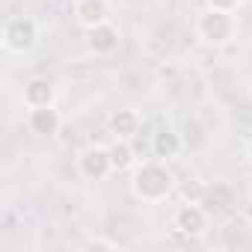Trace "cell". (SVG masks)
Segmentation results:
<instances>
[{"instance_id": "1", "label": "cell", "mask_w": 252, "mask_h": 252, "mask_svg": "<svg viewBox=\"0 0 252 252\" xmlns=\"http://www.w3.org/2000/svg\"><path fill=\"white\" fill-rule=\"evenodd\" d=\"M172 190H175V175L169 172L166 160H146L131 178V193L146 205L166 202Z\"/></svg>"}, {"instance_id": "2", "label": "cell", "mask_w": 252, "mask_h": 252, "mask_svg": "<svg viewBox=\"0 0 252 252\" xmlns=\"http://www.w3.org/2000/svg\"><path fill=\"white\" fill-rule=\"evenodd\" d=\"M196 36L202 39V45L208 48H222L228 45L234 36H237V21L231 12H222V9H205L196 21Z\"/></svg>"}, {"instance_id": "3", "label": "cell", "mask_w": 252, "mask_h": 252, "mask_svg": "<svg viewBox=\"0 0 252 252\" xmlns=\"http://www.w3.org/2000/svg\"><path fill=\"white\" fill-rule=\"evenodd\" d=\"M0 42H3V48L9 54H27L36 48L39 42V24L33 18H9L3 24V30H0Z\"/></svg>"}, {"instance_id": "4", "label": "cell", "mask_w": 252, "mask_h": 252, "mask_svg": "<svg viewBox=\"0 0 252 252\" xmlns=\"http://www.w3.org/2000/svg\"><path fill=\"white\" fill-rule=\"evenodd\" d=\"M172 225H175V231L184 234V237H199V234L208 231V208H205L202 202H187V205H181V208L175 211Z\"/></svg>"}, {"instance_id": "5", "label": "cell", "mask_w": 252, "mask_h": 252, "mask_svg": "<svg viewBox=\"0 0 252 252\" xmlns=\"http://www.w3.org/2000/svg\"><path fill=\"white\" fill-rule=\"evenodd\" d=\"M77 169H80V175L89 178V181H101V178H107V175L113 172L110 146H107V149H104V146H89V149H83L80 158H77Z\"/></svg>"}, {"instance_id": "6", "label": "cell", "mask_w": 252, "mask_h": 252, "mask_svg": "<svg viewBox=\"0 0 252 252\" xmlns=\"http://www.w3.org/2000/svg\"><path fill=\"white\" fill-rule=\"evenodd\" d=\"M60 125H63V116H60V110L54 104H48V107H30V113H27V128L36 137H54V134H60Z\"/></svg>"}, {"instance_id": "7", "label": "cell", "mask_w": 252, "mask_h": 252, "mask_svg": "<svg viewBox=\"0 0 252 252\" xmlns=\"http://www.w3.org/2000/svg\"><path fill=\"white\" fill-rule=\"evenodd\" d=\"M119 39H122V36H119V30H116L110 21H104V24L86 30V48H89L92 57H110V54L119 48Z\"/></svg>"}, {"instance_id": "8", "label": "cell", "mask_w": 252, "mask_h": 252, "mask_svg": "<svg viewBox=\"0 0 252 252\" xmlns=\"http://www.w3.org/2000/svg\"><path fill=\"white\" fill-rule=\"evenodd\" d=\"M110 18V3L107 0H74V21L83 30H92Z\"/></svg>"}, {"instance_id": "9", "label": "cell", "mask_w": 252, "mask_h": 252, "mask_svg": "<svg viewBox=\"0 0 252 252\" xmlns=\"http://www.w3.org/2000/svg\"><path fill=\"white\" fill-rule=\"evenodd\" d=\"M21 98H24V107H27V110H30V107H48V104H54V98H57V86H54V80H48V77H33V80L24 83Z\"/></svg>"}, {"instance_id": "10", "label": "cell", "mask_w": 252, "mask_h": 252, "mask_svg": "<svg viewBox=\"0 0 252 252\" xmlns=\"http://www.w3.org/2000/svg\"><path fill=\"white\" fill-rule=\"evenodd\" d=\"M107 128H110V134L119 137V140H134V134L140 131V113L131 110V107H122V110H116V113L107 119Z\"/></svg>"}, {"instance_id": "11", "label": "cell", "mask_w": 252, "mask_h": 252, "mask_svg": "<svg viewBox=\"0 0 252 252\" xmlns=\"http://www.w3.org/2000/svg\"><path fill=\"white\" fill-rule=\"evenodd\" d=\"M181 149H184L181 134H175V131H169V128L158 131V134H155V140H152V152H155V158H158V160H172V158H178V155H181Z\"/></svg>"}, {"instance_id": "12", "label": "cell", "mask_w": 252, "mask_h": 252, "mask_svg": "<svg viewBox=\"0 0 252 252\" xmlns=\"http://www.w3.org/2000/svg\"><path fill=\"white\" fill-rule=\"evenodd\" d=\"M110 160H113V172H125V169H131L134 166V146L131 140H113L110 146Z\"/></svg>"}, {"instance_id": "13", "label": "cell", "mask_w": 252, "mask_h": 252, "mask_svg": "<svg viewBox=\"0 0 252 252\" xmlns=\"http://www.w3.org/2000/svg\"><path fill=\"white\" fill-rule=\"evenodd\" d=\"M86 249H107V252H113V249H119V243L110 240V237H89L86 240Z\"/></svg>"}, {"instance_id": "14", "label": "cell", "mask_w": 252, "mask_h": 252, "mask_svg": "<svg viewBox=\"0 0 252 252\" xmlns=\"http://www.w3.org/2000/svg\"><path fill=\"white\" fill-rule=\"evenodd\" d=\"M237 3H240V0H208L211 9H222V12H234Z\"/></svg>"}, {"instance_id": "15", "label": "cell", "mask_w": 252, "mask_h": 252, "mask_svg": "<svg viewBox=\"0 0 252 252\" xmlns=\"http://www.w3.org/2000/svg\"><path fill=\"white\" fill-rule=\"evenodd\" d=\"M246 158H249V163H252V140H249V146H246Z\"/></svg>"}]
</instances>
